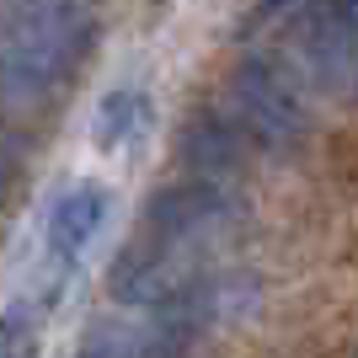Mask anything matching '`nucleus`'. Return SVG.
Masks as SVG:
<instances>
[{"mask_svg":"<svg viewBox=\"0 0 358 358\" xmlns=\"http://www.w3.org/2000/svg\"><path fill=\"white\" fill-rule=\"evenodd\" d=\"M91 43V0H6L0 11V107L32 113L64 86Z\"/></svg>","mask_w":358,"mask_h":358,"instance_id":"1","label":"nucleus"},{"mask_svg":"<svg viewBox=\"0 0 358 358\" xmlns=\"http://www.w3.org/2000/svg\"><path fill=\"white\" fill-rule=\"evenodd\" d=\"M230 123L241 129V139H257L268 150H289L305 139L310 113L305 96L273 59H246L230 80Z\"/></svg>","mask_w":358,"mask_h":358,"instance_id":"2","label":"nucleus"},{"mask_svg":"<svg viewBox=\"0 0 358 358\" xmlns=\"http://www.w3.org/2000/svg\"><path fill=\"white\" fill-rule=\"evenodd\" d=\"M358 64V0H321L310 22V75L327 91L348 96Z\"/></svg>","mask_w":358,"mask_h":358,"instance_id":"3","label":"nucleus"},{"mask_svg":"<svg viewBox=\"0 0 358 358\" xmlns=\"http://www.w3.org/2000/svg\"><path fill=\"white\" fill-rule=\"evenodd\" d=\"M102 220H107V193H102V187H91V182L70 187V193L54 203V214H48V230H43L48 268H54V273H70L75 262H80V252L96 241Z\"/></svg>","mask_w":358,"mask_h":358,"instance_id":"4","label":"nucleus"},{"mask_svg":"<svg viewBox=\"0 0 358 358\" xmlns=\"http://www.w3.org/2000/svg\"><path fill=\"white\" fill-rule=\"evenodd\" d=\"M241 129L236 123H220V118H198L187 123V134H182V155L193 166V182H214L220 187L230 171H241Z\"/></svg>","mask_w":358,"mask_h":358,"instance_id":"5","label":"nucleus"},{"mask_svg":"<svg viewBox=\"0 0 358 358\" xmlns=\"http://www.w3.org/2000/svg\"><path fill=\"white\" fill-rule=\"evenodd\" d=\"M145 129H150V96L139 86H118V91H107L102 107H96L91 139L102 150H129Z\"/></svg>","mask_w":358,"mask_h":358,"instance_id":"6","label":"nucleus"},{"mask_svg":"<svg viewBox=\"0 0 358 358\" xmlns=\"http://www.w3.org/2000/svg\"><path fill=\"white\" fill-rule=\"evenodd\" d=\"M32 337H38V321L27 305H11L0 315V358H32Z\"/></svg>","mask_w":358,"mask_h":358,"instance_id":"7","label":"nucleus"},{"mask_svg":"<svg viewBox=\"0 0 358 358\" xmlns=\"http://www.w3.org/2000/svg\"><path fill=\"white\" fill-rule=\"evenodd\" d=\"M6 166H11V155H6V145H0V187H6Z\"/></svg>","mask_w":358,"mask_h":358,"instance_id":"8","label":"nucleus"},{"mask_svg":"<svg viewBox=\"0 0 358 358\" xmlns=\"http://www.w3.org/2000/svg\"><path fill=\"white\" fill-rule=\"evenodd\" d=\"M268 6H284V0H268Z\"/></svg>","mask_w":358,"mask_h":358,"instance_id":"9","label":"nucleus"}]
</instances>
